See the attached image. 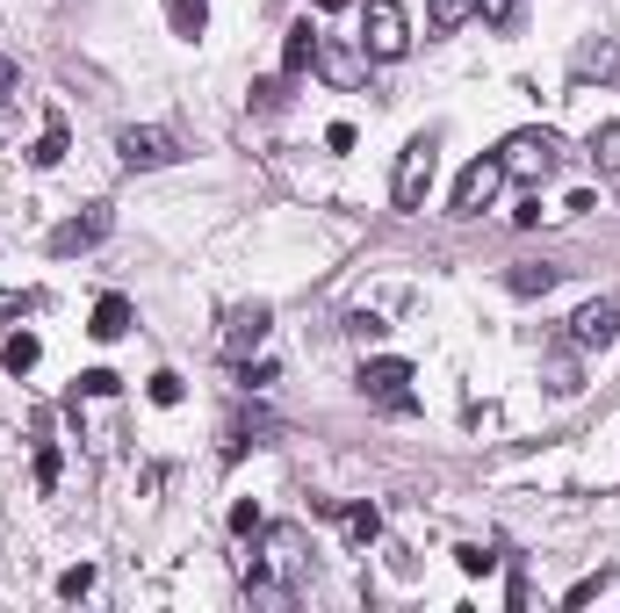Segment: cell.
<instances>
[{"instance_id": "23", "label": "cell", "mask_w": 620, "mask_h": 613, "mask_svg": "<svg viewBox=\"0 0 620 613\" xmlns=\"http://www.w3.org/2000/svg\"><path fill=\"white\" fill-rule=\"evenodd\" d=\"M282 102H289V72H282V80H260V88H253V108H260V116H275Z\"/></svg>"}, {"instance_id": "9", "label": "cell", "mask_w": 620, "mask_h": 613, "mask_svg": "<svg viewBox=\"0 0 620 613\" xmlns=\"http://www.w3.org/2000/svg\"><path fill=\"white\" fill-rule=\"evenodd\" d=\"M267 325H275V311H267V303H239V311H231V325H225V354H231V361H239V354H253L260 339H267Z\"/></svg>"}, {"instance_id": "6", "label": "cell", "mask_w": 620, "mask_h": 613, "mask_svg": "<svg viewBox=\"0 0 620 613\" xmlns=\"http://www.w3.org/2000/svg\"><path fill=\"white\" fill-rule=\"evenodd\" d=\"M116 159L123 166H130V174H152V166H173V159H181V144H173V130H159V123H130V130H123L116 138Z\"/></svg>"}, {"instance_id": "7", "label": "cell", "mask_w": 620, "mask_h": 613, "mask_svg": "<svg viewBox=\"0 0 620 613\" xmlns=\"http://www.w3.org/2000/svg\"><path fill=\"white\" fill-rule=\"evenodd\" d=\"M116 231V210L108 203H94V210H80V217H66V224L51 231V261H72V253H94V245Z\"/></svg>"}, {"instance_id": "12", "label": "cell", "mask_w": 620, "mask_h": 613, "mask_svg": "<svg viewBox=\"0 0 620 613\" xmlns=\"http://www.w3.org/2000/svg\"><path fill=\"white\" fill-rule=\"evenodd\" d=\"M130 317H138V311H130V297H102L87 333H94V339H123V333H130Z\"/></svg>"}, {"instance_id": "27", "label": "cell", "mask_w": 620, "mask_h": 613, "mask_svg": "<svg viewBox=\"0 0 620 613\" xmlns=\"http://www.w3.org/2000/svg\"><path fill=\"white\" fill-rule=\"evenodd\" d=\"M231 534H260V506H253V498H239V506H231Z\"/></svg>"}, {"instance_id": "10", "label": "cell", "mask_w": 620, "mask_h": 613, "mask_svg": "<svg viewBox=\"0 0 620 613\" xmlns=\"http://www.w3.org/2000/svg\"><path fill=\"white\" fill-rule=\"evenodd\" d=\"M318 51H325V36H318V22H296V30L282 36V72H289V80H303V72L318 66Z\"/></svg>"}, {"instance_id": "13", "label": "cell", "mask_w": 620, "mask_h": 613, "mask_svg": "<svg viewBox=\"0 0 620 613\" xmlns=\"http://www.w3.org/2000/svg\"><path fill=\"white\" fill-rule=\"evenodd\" d=\"M36 361H44V339L36 333H8L0 339V368H8V375H30Z\"/></svg>"}, {"instance_id": "2", "label": "cell", "mask_w": 620, "mask_h": 613, "mask_svg": "<svg viewBox=\"0 0 620 613\" xmlns=\"http://www.w3.org/2000/svg\"><path fill=\"white\" fill-rule=\"evenodd\" d=\"M433 166H440V138L433 130H418L412 144H404V159H397V181H390V195H397V210H426V188H433Z\"/></svg>"}, {"instance_id": "8", "label": "cell", "mask_w": 620, "mask_h": 613, "mask_svg": "<svg viewBox=\"0 0 620 613\" xmlns=\"http://www.w3.org/2000/svg\"><path fill=\"white\" fill-rule=\"evenodd\" d=\"M613 333H620V297H599V303H585V311L570 317V347L577 354H599Z\"/></svg>"}, {"instance_id": "14", "label": "cell", "mask_w": 620, "mask_h": 613, "mask_svg": "<svg viewBox=\"0 0 620 613\" xmlns=\"http://www.w3.org/2000/svg\"><path fill=\"white\" fill-rule=\"evenodd\" d=\"M577 72H599V80H613V88H620V36L585 44V51H577Z\"/></svg>"}, {"instance_id": "24", "label": "cell", "mask_w": 620, "mask_h": 613, "mask_svg": "<svg viewBox=\"0 0 620 613\" xmlns=\"http://www.w3.org/2000/svg\"><path fill=\"white\" fill-rule=\"evenodd\" d=\"M94 592V563H72L66 578H58V599H87Z\"/></svg>"}, {"instance_id": "21", "label": "cell", "mask_w": 620, "mask_h": 613, "mask_svg": "<svg viewBox=\"0 0 620 613\" xmlns=\"http://www.w3.org/2000/svg\"><path fill=\"white\" fill-rule=\"evenodd\" d=\"M58 470H66V455L51 440H36V490H58Z\"/></svg>"}, {"instance_id": "29", "label": "cell", "mask_w": 620, "mask_h": 613, "mask_svg": "<svg viewBox=\"0 0 620 613\" xmlns=\"http://www.w3.org/2000/svg\"><path fill=\"white\" fill-rule=\"evenodd\" d=\"M15 80H22V72L8 66V58H0V102H8V94H15Z\"/></svg>"}, {"instance_id": "26", "label": "cell", "mask_w": 620, "mask_h": 613, "mask_svg": "<svg viewBox=\"0 0 620 613\" xmlns=\"http://www.w3.org/2000/svg\"><path fill=\"white\" fill-rule=\"evenodd\" d=\"M469 8H477V15H483V22H498V30H505V22H513V15H519V0H469Z\"/></svg>"}, {"instance_id": "11", "label": "cell", "mask_w": 620, "mask_h": 613, "mask_svg": "<svg viewBox=\"0 0 620 613\" xmlns=\"http://www.w3.org/2000/svg\"><path fill=\"white\" fill-rule=\"evenodd\" d=\"M555 281H563V267H549V261H519V267H505V289H513V297H549Z\"/></svg>"}, {"instance_id": "1", "label": "cell", "mask_w": 620, "mask_h": 613, "mask_svg": "<svg viewBox=\"0 0 620 613\" xmlns=\"http://www.w3.org/2000/svg\"><path fill=\"white\" fill-rule=\"evenodd\" d=\"M361 51L382 58V66L412 51V15L397 0H361Z\"/></svg>"}, {"instance_id": "18", "label": "cell", "mask_w": 620, "mask_h": 613, "mask_svg": "<svg viewBox=\"0 0 620 613\" xmlns=\"http://www.w3.org/2000/svg\"><path fill=\"white\" fill-rule=\"evenodd\" d=\"M592 166H606V174H620V123H606V130H592Z\"/></svg>"}, {"instance_id": "4", "label": "cell", "mask_w": 620, "mask_h": 613, "mask_svg": "<svg viewBox=\"0 0 620 613\" xmlns=\"http://www.w3.org/2000/svg\"><path fill=\"white\" fill-rule=\"evenodd\" d=\"M498 188H505V159L498 152H491V159H469L462 181H455V195H448V217H483Z\"/></svg>"}, {"instance_id": "20", "label": "cell", "mask_w": 620, "mask_h": 613, "mask_svg": "<svg viewBox=\"0 0 620 613\" xmlns=\"http://www.w3.org/2000/svg\"><path fill=\"white\" fill-rule=\"evenodd\" d=\"M455 563H462L469 578H491V570H498V548H483V542H462V548H455Z\"/></svg>"}, {"instance_id": "16", "label": "cell", "mask_w": 620, "mask_h": 613, "mask_svg": "<svg viewBox=\"0 0 620 613\" xmlns=\"http://www.w3.org/2000/svg\"><path fill=\"white\" fill-rule=\"evenodd\" d=\"M167 22H173V36H203L209 30V0H167Z\"/></svg>"}, {"instance_id": "22", "label": "cell", "mask_w": 620, "mask_h": 613, "mask_svg": "<svg viewBox=\"0 0 620 613\" xmlns=\"http://www.w3.org/2000/svg\"><path fill=\"white\" fill-rule=\"evenodd\" d=\"M145 397H152V404H181V397H188V383H181L173 368H159L152 383H145Z\"/></svg>"}, {"instance_id": "17", "label": "cell", "mask_w": 620, "mask_h": 613, "mask_svg": "<svg viewBox=\"0 0 620 613\" xmlns=\"http://www.w3.org/2000/svg\"><path fill=\"white\" fill-rule=\"evenodd\" d=\"M66 144H72L66 116H51V123H44V138H36V152H30V166H58V159H66Z\"/></svg>"}, {"instance_id": "3", "label": "cell", "mask_w": 620, "mask_h": 613, "mask_svg": "<svg viewBox=\"0 0 620 613\" xmlns=\"http://www.w3.org/2000/svg\"><path fill=\"white\" fill-rule=\"evenodd\" d=\"M498 159H505V174H519V181H549L563 166V138L555 130H513Z\"/></svg>"}, {"instance_id": "19", "label": "cell", "mask_w": 620, "mask_h": 613, "mask_svg": "<svg viewBox=\"0 0 620 613\" xmlns=\"http://www.w3.org/2000/svg\"><path fill=\"white\" fill-rule=\"evenodd\" d=\"M116 390H123V375H116V368H87L80 383H72V397H116Z\"/></svg>"}, {"instance_id": "25", "label": "cell", "mask_w": 620, "mask_h": 613, "mask_svg": "<svg viewBox=\"0 0 620 613\" xmlns=\"http://www.w3.org/2000/svg\"><path fill=\"white\" fill-rule=\"evenodd\" d=\"M462 15H469V0H433V36L462 30Z\"/></svg>"}, {"instance_id": "5", "label": "cell", "mask_w": 620, "mask_h": 613, "mask_svg": "<svg viewBox=\"0 0 620 613\" xmlns=\"http://www.w3.org/2000/svg\"><path fill=\"white\" fill-rule=\"evenodd\" d=\"M361 397L368 404H382V412H418V397H412V361H368L361 368Z\"/></svg>"}, {"instance_id": "15", "label": "cell", "mask_w": 620, "mask_h": 613, "mask_svg": "<svg viewBox=\"0 0 620 613\" xmlns=\"http://www.w3.org/2000/svg\"><path fill=\"white\" fill-rule=\"evenodd\" d=\"M340 534H346L354 548H368V542L382 534V512H376V506H340Z\"/></svg>"}, {"instance_id": "28", "label": "cell", "mask_w": 620, "mask_h": 613, "mask_svg": "<svg viewBox=\"0 0 620 613\" xmlns=\"http://www.w3.org/2000/svg\"><path fill=\"white\" fill-rule=\"evenodd\" d=\"M346 325H354V339H382V333H390V325H382L376 311H354V317H346Z\"/></svg>"}]
</instances>
